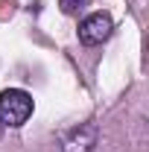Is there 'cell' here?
<instances>
[{"instance_id": "3", "label": "cell", "mask_w": 149, "mask_h": 152, "mask_svg": "<svg viewBox=\"0 0 149 152\" xmlns=\"http://www.w3.org/2000/svg\"><path fill=\"white\" fill-rule=\"evenodd\" d=\"M58 6H61L64 15H79V12L88 6V0H58Z\"/></svg>"}, {"instance_id": "2", "label": "cell", "mask_w": 149, "mask_h": 152, "mask_svg": "<svg viewBox=\"0 0 149 152\" xmlns=\"http://www.w3.org/2000/svg\"><path fill=\"white\" fill-rule=\"evenodd\" d=\"M111 29H114V20L108 12H93L88 18H82V23H79V41L88 47H96V44L111 38Z\"/></svg>"}, {"instance_id": "1", "label": "cell", "mask_w": 149, "mask_h": 152, "mask_svg": "<svg viewBox=\"0 0 149 152\" xmlns=\"http://www.w3.org/2000/svg\"><path fill=\"white\" fill-rule=\"evenodd\" d=\"M32 117V96L20 88H6L0 94V123L3 126H23Z\"/></svg>"}, {"instance_id": "4", "label": "cell", "mask_w": 149, "mask_h": 152, "mask_svg": "<svg viewBox=\"0 0 149 152\" xmlns=\"http://www.w3.org/2000/svg\"><path fill=\"white\" fill-rule=\"evenodd\" d=\"M3 129H6V126H3V123H0V134H3Z\"/></svg>"}]
</instances>
